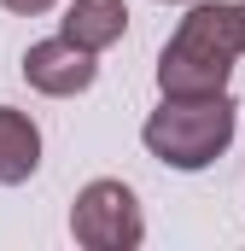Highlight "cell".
I'll use <instances>...</instances> for the list:
<instances>
[{"instance_id":"1","label":"cell","mask_w":245,"mask_h":251,"mask_svg":"<svg viewBox=\"0 0 245 251\" xmlns=\"http://www.w3.org/2000/svg\"><path fill=\"white\" fill-rule=\"evenodd\" d=\"M240 59V6L228 0H198L158 53V88L164 100H198V94H228V76Z\"/></svg>"},{"instance_id":"2","label":"cell","mask_w":245,"mask_h":251,"mask_svg":"<svg viewBox=\"0 0 245 251\" xmlns=\"http://www.w3.org/2000/svg\"><path fill=\"white\" fill-rule=\"evenodd\" d=\"M146 152L170 170H204L234 146V100L228 94H198V100H164L146 128Z\"/></svg>"},{"instance_id":"3","label":"cell","mask_w":245,"mask_h":251,"mask_svg":"<svg viewBox=\"0 0 245 251\" xmlns=\"http://www.w3.org/2000/svg\"><path fill=\"white\" fill-rule=\"evenodd\" d=\"M70 234H76V246H88V251H134L146 240L140 199L122 181H88L76 193V204H70Z\"/></svg>"},{"instance_id":"4","label":"cell","mask_w":245,"mask_h":251,"mask_svg":"<svg viewBox=\"0 0 245 251\" xmlns=\"http://www.w3.org/2000/svg\"><path fill=\"white\" fill-rule=\"evenodd\" d=\"M94 76H99V64L94 53H82L76 41H35L29 53H24V82L35 88V94H53V100H70V94H88L94 88Z\"/></svg>"},{"instance_id":"5","label":"cell","mask_w":245,"mask_h":251,"mask_svg":"<svg viewBox=\"0 0 245 251\" xmlns=\"http://www.w3.org/2000/svg\"><path fill=\"white\" fill-rule=\"evenodd\" d=\"M122 29H128V6H122V0H70V12L59 18V35L76 41L82 53L117 47Z\"/></svg>"},{"instance_id":"6","label":"cell","mask_w":245,"mask_h":251,"mask_svg":"<svg viewBox=\"0 0 245 251\" xmlns=\"http://www.w3.org/2000/svg\"><path fill=\"white\" fill-rule=\"evenodd\" d=\"M41 170V128L29 111L0 105V187H18Z\"/></svg>"},{"instance_id":"7","label":"cell","mask_w":245,"mask_h":251,"mask_svg":"<svg viewBox=\"0 0 245 251\" xmlns=\"http://www.w3.org/2000/svg\"><path fill=\"white\" fill-rule=\"evenodd\" d=\"M0 6H6V12H24V18H35V12H47L53 0H0Z\"/></svg>"},{"instance_id":"8","label":"cell","mask_w":245,"mask_h":251,"mask_svg":"<svg viewBox=\"0 0 245 251\" xmlns=\"http://www.w3.org/2000/svg\"><path fill=\"white\" fill-rule=\"evenodd\" d=\"M240 53H245V0H240Z\"/></svg>"},{"instance_id":"9","label":"cell","mask_w":245,"mask_h":251,"mask_svg":"<svg viewBox=\"0 0 245 251\" xmlns=\"http://www.w3.org/2000/svg\"><path fill=\"white\" fill-rule=\"evenodd\" d=\"M164 6H170V0H164ZM175 6H181V0H175Z\"/></svg>"}]
</instances>
